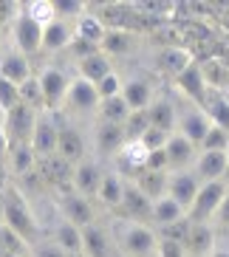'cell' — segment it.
<instances>
[{"label":"cell","mask_w":229,"mask_h":257,"mask_svg":"<svg viewBox=\"0 0 229 257\" xmlns=\"http://www.w3.org/2000/svg\"><path fill=\"white\" fill-rule=\"evenodd\" d=\"M76 76H82V79H88V82H99V79H105L113 68V60H107L102 51H91V54H85L82 60H76Z\"/></svg>","instance_id":"30"},{"label":"cell","mask_w":229,"mask_h":257,"mask_svg":"<svg viewBox=\"0 0 229 257\" xmlns=\"http://www.w3.org/2000/svg\"><path fill=\"white\" fill-rule=\"evenodd\" d=\"M150 209H153V201L128 178V181H125V189H122V204H119L122 218L136 220V223H147V226H150Z\"/></svg>","instance_id":"15"},{"label":"cell","mask_w":229,"mask_h":257,"mask_svg":"<svg viewBox=\"0 0 229 257\" xmlns=\"http://www.w3.org/2000/svg\"><path fill=\"white\" fill-rule=\"evenodd\" d=\"M125 133L122 124H107V121H96L91 127V150L96 159H113L122 150Z\"/></svg>","instance_id":"12"},{"label":"cell","mask_w":229,"mask_h":257,"mask_svg":"<svg viewBox=\"0 0 229 257\" xmlns=\"http://www.w3.org/2000/svg\"><path fill=\"white\" fill-rule=\"evenodd\" d=\"M20 12H23V3H17V0H0V31L3 34L15 26Z\"/></svg>","instance_id":"45"},{"label":"cell","mask_w":229,"mask_h":257,"mask_svg":"<svg viewBox=\"0 0 229 257\" xmlns=\"http://www.w3.org/2000/svg\"><path fill=\"white\" fill-rule=\"evenodd\" d=\"M0 257H3V249H0Z\"/></svg>","instance_id":"54"},{"label":"cell","mask_w":229,"mask_h":257,"mask_svg":"<svg viewBox=\"0 0 229 257\" xmlns=\"http://www.w3.org/2000/svg\"><path fill=\"white\" fill-rule=\"evenodd\" d=\"M122 189H125V178L107 167V170H102V178H99V187H96L93 201H99V206H102V209H107V212H119V204H122Z\"/></svg>","instance_id":"24"},{"label":"cell","mask_w":229,"mask_h":257,"mask_svg":"<svg viewBox=\"0 0 229 257\" xmlns=\"http://www.w3.org/2000/svg\"><path fill=\"white\" fill-rule=\"evenodd\" d=\"M209 257H229V243L218 240V243H215V249H212V254H209Z\"/></svg>","instance_id":"52"},{"label":"cell","mask_w":229,"mask_h":257,"mask_svg":"<svg viewBox=\"0 0 229 257\" xmlns=\"http://www.w3.org/2000/svg\"><path fill=\"white\" fill-rule=\"evenodd\" d=\"M201 65V74H204V82L209 91H218V93H229V62L218 60V57H206V60H198Z\"/></svg>","instance_id":"32"},{"label":"cell","mask_w":229,"mask_h":257,"mask_svg":"<svg viewBox=\"0 0 229 257\" xmlns=\"http://www.w3.org/2000/svg\"><path fill=\"white\" fill-rule=\"evenodd\" d=\"M145 170H147V173H170V164H167V156H164V147H161V150L147 153Z\"/></svg>","instance_id":"48"},{"label":"cell","mask_w":229,"mask_h":257,"mask_svg":"<svg viewBox=\"0 0 229 257\" xmlns=\"http://www.w3.org/2000/svg\"><path fill=\"white\" fill-rule=\"evenodd\" d=\"M17 96H20V105L31 107V110H46V105H43V93H40V85H37V76H31V79H26L23 85H17Z\"/></svg>","instance_id":"39"},{"label":"cell","mask_w":229,"mask_h":257,"mask_svg":"<svg viewBox=\"0 0 229 257\" xmlns=\"http://www.w3.org/2000/svg\"><path fill=\"white\" fill-rule=\"evenodd\" d=\"M139 31L133 29H105V37H102L99 51L105 54L107 60H116V57H130L139 46Z\"/></svg>","instance_id":"20"},{"label":"cell","mask_w":229,"mask_h":257,"mask_svg":"<svg viewBox=\"0 0 229 257\" xmlns=\"http://www.w3.org/2000/svg\"><path fill=\"white\" fill-rule=\"evenodd\" d=\"M145 116L150 127L161 130V133H173L176 130V102H173V96H156L147 105Z\"/></svg>","instance_id":"26"},{"label":"cell","mask_w":229,"mask_h":257,"mask_svg":"<svg viewBox=\"0 0 229 257\" xmlns=\"http://www.w3.org/2000/svg\"><path fill=\"white\" fill-rule=\"evenodd\" d=\"M128 116H130V107L125 105L122 96L105 99V102H99V107H96V119L107 121V124H125Z\"/></svg>","instance_id":"37"},{"label":"cell","mask_w":229,"mask_h":257,"mask_svg":"<svg viewBox=\"0 0 229 257\" xmlns=\"http://www.w3.org/2000/svg\"><path fill=\"white\" fill-rule=\"evenodd\" d=\"M187 218L184 215V209L173 201L170 195H161L153 201V209H150V226H164V223H176V220Z\"/></svg>","instance_id":"35"},{"label":"cell","mask_w":229,"mask_h":257,"mask_svg":"<svg viewBox=\"0 0 229 257\" xmlns=\"http://www.w3.org/2000/svg\"><path fill=\"white\" fill-rule=\"evenodd\" d=\"M57 156L65 159L71 167L79 164L82 159H88V139L82 136V130L76 124H68V121H60V136H57Z\"/></svg>","instance_id":"10"},{"label":"cell","mask_w":229,"mask_h":257,"mask_svg":"<svg viewBox=\"0 0 229 257\" xmlns=\"http://www.w3.org/2000/svg\"><path fill=\"white\" fill-rule=\"evenodd\" d=\"M119 96L125 99V105L130 110H147V105L156 99V82L142 74L122 76V93Z\"/></svg>","instance_id":"14"},{"label":"cell","mask_w":229,"mask_h":257,"mask_svg":"<svg viewBox=\"0 0 229 257\" xmlns=\"http://www.w3.org/2000/svg\"><path fill=\"white\" fill-rule=\"evenodd\" d=\"M164 156H167L170 170H190L192 161H195V156H198V147H195L192 142H187L181 133L173 130V133L167 136V144H164Z\"/></svg>","instance_id":"25"},{"label":"cell","mask_w":229,"mask_h":257,"mask_svg":"<svg viewBox=\"0 0 229 257\" xmlns=\"http://www.w3.org/2000/svg\"><path fill=\"white\" fill-rule=\"evenodd\" d=\"M167 136L170 133H161V130H156V127H147L145 133H142V139H136V142H142L145 150L153 153V150H161V147L167 144Z\"/></svg>","instance_id":"46"},{"label":"cell","mask_w":229,"mask_h":257,"mask_svg":"<svg viewBox=\"0 0 229 257\" xmlns=\"http://www.w3.org/2000/svg\"><path fill=\"white\" fill-rule=\"evenodd\" d=\"M198 60L195 48L190 46H170V48H153L150 54V62L156 65V71H161L164 76L176 79L181 71H187L192 62Z\"/></svg>","instance_id":"8"},{"label":"cell","mask_w":229,"mask_h":257,"mask_svg":"<svg viewBox=\"0 0 229 257\" xmlns=\"http://www.w3.org/2000/svg\"><path fill=\"white\" fill-rule=\"evenodd\" d=\"M110 246L122 257H156L159 237L147 223H136L128 218H113L110 220Z\"/></svg>","instance_id":"2"},{"label":"cell","mask_w":229,"mask_h":257,"mask_svg":"<svg viewBox=\"0 0 229 257\" xmlns=\"http://www.w3.org/2000/svg\"><path fill=\"white\" fill-rule=\"evenodd\" d=\"M37 175L40 181L46 184H57V187H62V184L71 181V164L65 159H60L57 153L54 156H46V159H37Z\"/></svg>","instance_id":"33"},{"label":"cell","mask_w":229,"mask_h":257,"mask_svg":"<svg viewBox=\"0 0 229 257\" xmlns=\"http://www.w3.org/2000/svg\"><path fill=\"white\" fill-rule=\"evenodd\" d=\"M176 133H181L187 142H192L195 147H201V142H204L206 130L212 127V121L206 119L204 107L195 105V102H190V99H181L176 93Z\"/></svg>","instance_id":"3"},{"label":"cell","mask_w":229,"mask_h":257,"mask_svg":"<svg viewBox=\"0 0 229 257\" xmlns=\"http://www.w3.org/2000/svg\"><path fill=\"white\" fill-rule=\"evenodd\" d=\"M96 93H99V102L119 96V93H122V76H119V71H110L105 79H99V82H96Z\"/></svg>","instance_id":"44"},{"label":"cell","mask_w":229,"mask_h":257,"mask_svg":"<svg viewBox=\"0 0 229 257\" xmlns=\"http://www.w3.org/2000/svg\"><path fill=\"white\" fill-rule=\"evenodd\" d=\"M31 76H34V65H31L29 57H23L12 46L6 51H0V79H6L12 85H23Z\"/></svg>","instance_id":"19"},{"label":"cell","mask_w":229,"mask_h":257,"mask_svg":"<svg viewBox=\"0 0 229 257\" xmlns=\"http://www.w3.org/2000/svg\"><path fill=\"white\" fill-rule=\"evenodd\" d=\"M60 215H62V220L74 223L76 229L88 226V223H96V206H93V201L76 195L71 189L60 195Z\"/></svg>","instance_id":"13"},{"label":"cell","mask_w":229,"mask_h":257,"mask_svg":"<svg viewBox=\"0 0 229 257\" xmlns=\"http://www.w3.org/2000/svg\"><path fill=\"white\" fill-rule=\"evenodd\" d=\"M85 12H88V3H76V0H54V17H57V20H65V23H71V26H74Z\"/></svg>","instance_id":"40"},{"label":"cell","mask_w":229,"mask_h":257,"mask_svg":"<svg viewBox=\"0 0 229 257\" xmlns=\"http://www.w3.org/2000/svg\"><path fill=\"white\" fill-rule=\"evenodd\" d=\"M198 187H201V181L195 178L192 167L190 170H170L167 173V195L181 206L184 215H187V206L192 204V198H195Z\"/></svg>","instance_id":"17"},{"label":"cell","mask_w":229,"mask_h":257,"mask_svg":"<svg viewBox=\"0 0 229 257\" xmlns=\"http://www.w3.org/2000/svg\"><path fill=\"white\" fill-rule=\"evenodd\" d=\"M9 37H12V48H17V51L23 54V57H34V54H40V48H43V29H40L34 20H29V17L20 12V17L15 20V26L9 29Z\"/></svg>","instance_id":"9"},{"label":"cell","mask_w":229,"mask_h":257,"mask_svg":"<svg viewBox=\"0 0 229 257\" xmlns=\"http://www.w3.org/2000/svg\"><path fill=\"white\" fill-rule=\"evenodd\" d=\"M102 37H105V23H102L99 15H93L91 6H88V12L74 23V40H79V43H85V46H91V48L99 51Z\"/></svg>","instance_id":"29"},{"label":"cell","mask_w":229,"mask_h":257,"mask_svg":"<svg viewBox=\"0 0 229 257\" xmlns=\"http://www.w3.org/2000/svg\"><path fill=\"white\" fill-rule=\"evenodd\" d=\"M23 15L34 20L40 29H46L54 20V0H29V3H23Z\"/></svg>","instance_id":"38"},{"label":"cell","mask_w":229,"mask_h":257,"mask_svg":"<svg viewBox=\"0 0 229 257\" xmlns=\"http://www.w3.org/2000/svg\"><path fill=\"white\" fill-rule=\"evenodd\" d=\"M209 226L215 229V232H229V192L223 195V201H221V206H218V212L212 215V220H209Z\"/></svg>","instance_id":"49"},{"label":"cell","mask_w":229,"mask_h":257,"mask_svg":"<svg viewBox=\"0 0 229 257\" xmlns=\"http://www.w3.org/2000/svg\"><path fill=\"white\" fill-rule=\"evenodd\" d=\"M3 161H6L9 175H15V178H26L37 167V156L31 150V144H9V153Z\"/></svg>","instance_id":"28"},{"label":"cell","mask_w":229,"mask_h":257,"mask_svg":"<svg viewBox=\"0 0 229 257\" xmlns=\"http://www.w3.org/2000/svg\"><path fill=\"white\" fill-rule=\"evenodd\" d=\"M96 107H99L96 85L74 74L68 82V91H65V99H62L60 113L68 110V113H76V116H91V113H96Z\"/></svg>","instance_id":"6"},{"label":"cell","mask_w":229,"mask_h":257,"mask_svg":"<svg viewBox=\"0 0 229 257\" xmlns=\"http://www.w3.org/2000/svg\"><path fill=\"white\" fill-rule=\"evenodd\" d=\"M218 243V232L209 223H190V232L184 237V254L187 257H209Z\"/></svg>","instance_id":"21"},{"label":"cell","mask_w":229,"mask_h":257,"mask_svg":"<svg viewBox=\"0 0 229 257\" xmlns=\"http://www.w3.org/2000/svg\"><path fill=\"white\" fill-rule=\"evenodd\" d=\"M153 232H156V237H159V240H173V243H181V246H184V237H187V232H190V220L181 218V220H176V223L156 226Z\"/></svg>","instance_id":"41"},{"label":"cell","mask_w":229,"mask_h":257,"mask_svg":"<svg viewBox=\"0 0 229 257\" xmlns=\"http://www.w3.org/2000/svg\"><path fill=\"white\" fill-rule=\"evenodd\" d=\"M34 76H37V85H40V93H43L46 110L60 113L62 99H65V91H68V82H71V74L62 68V65H57V62H48V65H43Z\"/></svg>","instance_id":"5"},{"label":"cell","mask_w":229,"mask_h":257,"mask_svg":"<svg viewBox=\"0 0 229 257\" xmlns=\"http://www.w3.org/2000/svg\"><path fill=\"white\" fill-rule=\"evenodd\" d=\"M79 234H82V254L85 257H110V251H113L110 234H107V226H102L99 220L82 226Z\"/></svg>","instance_id":"27"},{"label":"cell","mask_w":229,"mask_h":257,"mask_svg":"<svg viewBox=\"0 0 229 257\" xmlns=\"http://www.w3.org/2000/svg\"><path fill=\"white\" fill-rule=\"evenodd\" d=\"M48 240H51L62 254H82V234H79V229H76L74 223H68V220H62V218L51 226V237H48Z\"/></svg>","instance_id":"31"},{"label":"cell","mask_w":229,"mask_h":257,"mask_svg":"<svg viewBox=\"0 0 229 257\" xmlns=\"http://www.w3.org/2000/svg\"><path fill=\"white\" fill-rule=\"evenodd\" d=\"M226 156H229V150H226Z\"/></svg>","instance_id":"55"},{"label":"cell","mask_w":229,"mask_h":257,"mask_svg":"<svg viewBox=\"0 0 229 257\" xmlns=\"http://www.w3.org/2000/svg\"><path fill=\"white\" fill-rule=\"evenodd\" d=\"M68 257H85V254H68Z\"/></svg>","instance_id":"53"},{"label":"cell","mask_w":229,"mask_h":257,"mask_svg":"<svg viewBox=\"0 0 229 257\" xmlns=\"http://www.w3.org/2000/svg\"><path fill=\"white\" fill-rule=\"evenodd\" d=\"M201 107H204L206 119L212 121L215 127H221V130H226V133H229V96H226V93L206 91Z\"/></svg>","instance_id":"34"},{"label":"cell","mask_w":229,"mask_h":257,"mask_svg":"<svg viewBox=\"0 0 229 257\" xmlns=\"http://www.w3.org/2000/svg\"><path fill=\"white\" fill-rule=\"evenodd\" d=\"M156 257H187V254H184V246H181V243L159 240V246H156Z\"/></svg>","instance_id":"50"},{"label":"cell","mask_w":229,"mask_h":257,"mask_svg":"<svg viewBox=\"0 0 229 257\" xmlns=\"http://www.w3.org/2000/svg\"><path fill=\"white\" fill-rule=\"evenodd\" d=\"M9 153V133H6V110H0V161Z\"/></svg>","instance_id":"51"},{"label":"cell","mask_w":229,"mask_h":257,"mask_svg":"<svg viewBox=\"0 0 229 257\" xmlns=\"http://www.w3.org/2000/svg\"><path fill=\"white\" fill-rule=\"evenodd\" d=\"M226 96H229V93H226Z\"/></svg>","instance_id":"56"},{"label":"cell","mask_w":229,"mask_h":257,"mask_svg":"<svg viewBox=\"0 0 229 257\" xmlns=\"http://www.w3.org/2000/svg\"><path fill=\"white\" fill-rule=\"evenodd\" d=\"M57 136H60V113L51 110H40L34 119V130H31V150L37 159H46L57 153Z\"/></svg>","instance_id":"7"},{"label":"cell","mask_w":229,"mask_h":257,"mask_svg":"<svg viewBox=\"0 0 229 257\" xmlns=\"http://www.w3.org/2000/svg\"><path fill=\"white\" fill-rule=\"evenodd\" d=\"M192 173H195V178L201 184L229 178V156L226 153H215V150H198V156L192 161Z\"/></svg>","instance_id":"16"},{"label":"cell","mask_w":229,"mask_h":257,"mask_svg":"<svg viewBox=\"0 0 229 257\" xmlns=\"http://www.w3.org/2000/svg\"><path fill=\"white\" fill-rule=\"evenodd\" d=\"M34 119H37V110H31V107L20 105V102H17L12 110H6L9 144H29L31 130H34Z\"/></svg>","instance_id":"18"},{"label":"cell","mask_w":229,"mask_h":257,"mask_svg":"<svg viewBox=\"0 0 229 257\" xmlns=\"http://www.w3.org/2000/svg\"><path fill=\"white\" fill-rule=\"evenodd\" d=\"M226 192H229V178L201 184L195 198H192V204L187 206V220H190V223H209Z\"/></svg>","instance_id":"4"},{"label":"cell","mask_w":229,"mask_h":257,"mask_svg":"<svg viewBox=\"0 0 229 257\" xmlns=\"http://www.w3.org/2000/svg\"><path fill=\"white\" fill-rule=\"evenodd\" d=\"M0 223L6 229H12L29 249L37 240H43L40 237L43 229H40V220L34 215V209L29 206V195L20 187H15V184H9V189L0 195Z\"/></svg>","instance_id":"1"},{"label":"cell","mask_w":229,"mask_h":257,"mask_svg":"<svg viewBox=\"0 0 229 257\" xmlns=\"http://www.w3.org/2000/svg\"><path fill=\"white\" fill-rule=\"evenodd\" d=\"M17 102H20V96H17V85L0 79V110H12Z\"/></svg>","instance_id":"47"},{"label":"cell","mask_w":229,"mask_h":257,"mask_svg":"<svg viewBox=\"0 0 229 257\" xmlns=\"http://www.w3.org/2000/svg\"><path fill=\"white\" fill-rule=\"evenodd\" d=\"M130 181L136 184V187L142 189L150 201L167 195V173H147V170H139Z\"/></svg>","instance_id":"36"},{"label":"cell","mask_w":229,"mask_h":257,"mask_svg":"<svg viewBox=\"0 0 229 257\" xmlns=\"http://www.w3.org/2000/svg\"><path fill=\"white\" fill-rule=\"evenodd\" d=\"M99 178H102L99 161L93 159V156H88V159H82L79 164L71 167L68 189H71V192H76V195L91 198V201H93V195H96V187H99Z\"/></svg>","instance_id":"11"},{"label":"cell","mask_w":229,"mask_h":257,"mask_svg":"<svg viewBox=\"0 0 229 257\" xmlns=\"http://www.w3.org/2000/svg\"><path fill=\"white\" fill-rule=\"evenodd\" d=\"M173 85H176V93L181 99H190V102H195V105H201L204 102V96H206V82H204V74H201V65H198V60L192 62L187 71H181V74L173 79Z\"/></svg>","instance_id":"22"},{"label":"cell","mask_w":229,"mask_h":257,"mask_svg":"<svg viewBox=\"0 0 229 257\" xmlns=\"http://www.w3.org/2000/svg\"><path fill=\"white\" fill-rule=\"evenodd\" d=\"M71 43H74V26L54 17L51 23L43 29V48H40V54H48V57L65 54Z\"/></svg>","instance_id":"23"},{"label":"cell","mask_w":229,"mask_h":257,"mask_svg":"<svg viewBox=\"0 0 229 257\" xmlns=\"http://www.w3.org/2000/svg\"><path fill=\"white\" fill-rule=\"evenodd\" d=\"M198 150H215V153H226L229 150V133L226 130H221V127H209L206 130V136H204V142H201V147Z\"/></svg>","instance_id":"43"},{"label":"cell","mask_w":229,"mask_h":257,"mask_svg":"<svg viewBox=\"0 0 229 257\" xmlns=\"http://www.w3.org/2000/svg\"><path fill=\"white\" fill-rule=\"evenodd\" d=\"M147 127H150V124H147L145 110H130V116L125 119V124H122L125 142H136V139H142V133H145Z\"/></svg>","instance_id":"42"}]
</instances>
